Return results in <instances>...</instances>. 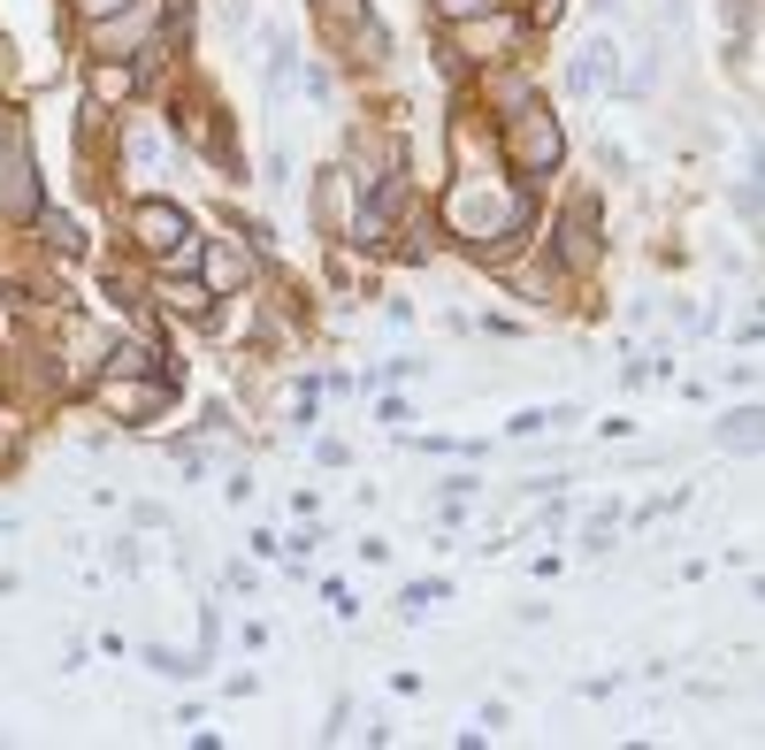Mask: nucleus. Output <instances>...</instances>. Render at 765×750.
Masks as SVG:
<instances>
[{
  "mask_svg": "<svg viewBox=\"0 0 765 750\" xmlns=\"http://www.w3.org/2000/svg\"><path fill=\"white\" fill-rule=\"evenodd\" d=\"M513 153H521L528 169H551V161H559V131H551L544 108H528V116L513 123Z\"/></svg>",
  "mask_w": 765,
  "mask_h": 750,
  "instance_id": "1",
  "label": "nucleus"
},
{
  "mask_svg": "<svg viewBox=\"0 0 765 750\" xmlns=\"http://www.w3.org/2000/svg\"><path fill=\"white\" fill-rule=\"evenodd\" d=\"M139 246L146 253H184V215L176 207H139Z\"/></svg>",
  "mask_w": 765,
  "mask_h": 750,
  "instance_id": "2",
  "label": "nucleus"
},
{
  "mask_svg": "<svg viewBox=\"0 0 765 750\" xmlns=\"http://www.w3.org/2000/svg\"><path fill=\"white\" fill-rule=\"evenodd\" d=\"M598 85H612V46L598 39V46H582L575 54V69H567V93H598Z\"/></svg>",
  "mask_w": 765,
  "mask_h": 750,
  "instance_id": "3",
  "label": "nucleus"
},
{
  "mask_svg": "<svg viewBox=\"0 0 765 750\" xmlns=\"http://www.w3.org/2000/svg\"><path fill=\"white\" fill-rule=\"evenodd\" d=\"M207 276H215V284H245V276H253V261H245L238 246H215V253H207Z\"/></svg>",
  "mask_w": 765,
  "mask_h": 750,
  "instance_id": "4",
  "label": "nucleus"
},
{
  "mask_svg": "<svg viewBox=\"0 0 765 750\" xmlns=\"http://www.w3.org/2000/svg\"><path fill=\"white\" fill-rule=\"evenodd\" d=\"M598 253V238H590V207H575V222H567V261H590Z\"/></svg>",
  "mask_w": 765,
  "mask_h": 750,
  "instance_id": "5",
  "label": "nucleus"
},
{
  "mask_svg": "<svg viewBox=\"0 0 765 750\" xmlns=\"http://www.w3.org/2000/svg\"><path fill=\"white\" fill-rule=\"evenodd\" d=\"M92 93H100V100H123V93H131V69H92Z\"/></svg>",
  "mask_w": 765,
  "mask_h": 750,
  "instance_id": "6",
  "label": "nucleus"
},
{
  "mask_svg": "<svg viewBox=\"0 0 765 750\" xmlns=\"http://www.w3.org/2000/svg\"><path fill=\"white\" fill-rule=\"evenodd\" d=\"M437 8H445V15H467V8H474V15H482V8H490V0H437Z\"/></svg>",
  "mask_w": 765,
  "mask_h": 750,
  "instance_id": "7",
  "label": "nucleus"
},
{
  "mask_svg": "<svg viewBox=\"0 0 765 750\" xmlns=\"http://www.w3.org/2000/svg\"><path fill=\"white\" fill-rule=\"evenodd\" d=\"M85 8H92V15H108V8H123V0H85Z\"/></svg>",
  "mask_w": 765,
  "mask_h": 750,
  "instance_id": "8",
  "label": "nucleus"
},
{
  "mask_svg": "<svg viewBox=\"0 0 765 750\" xmlns=\"http://www.w3.org/2000/svg\"><path fill=\"white\" fill-rule=\"evenodd\" d=\"M598 8H620V0H598Z\"/></svg>",
  "mask_w": 765,
  "mask_h": 750,
  "instance_id": "9",
  "label": "nucleus"
}]
</instances>
